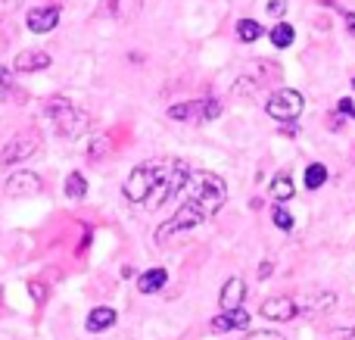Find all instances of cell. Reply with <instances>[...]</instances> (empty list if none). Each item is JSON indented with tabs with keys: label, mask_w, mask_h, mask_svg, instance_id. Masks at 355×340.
Listing matches in <instances>:
<instances>
[{
	"label": "cell",
	"mask_w": 355,
	"mask_h": 340,
	"mask_svg": "<svg viewBox=\"0 0 355 340\" xmlns=\"http://www.w3.org/2000/svg\"><path fill=\"white\" fill-rule=\"evenodd\" d=\"M184 194H187V203H193L209 222V219L225 206L227 185H225V178L215 172H193L187 181V187H184Z\"/></svg>",
	"instance_id": "1"
},
{
	"label": "cell",
	"mask_w": 355,
	"mask_h": 340,
	"mask_svg": "<svg viewBox=\"0 0 355 340\" xmlns=\"http://www.w3.org/2000/svg\"><path fill=\"white\" fill-rule=\"evenodd\" d=\"M168 169H172L168 160H147V162H141V166H135V172L128 175V181H125V187H122L125 197H128L131 203H147V200L159 191L162 181L168 178Z\"/></svg>",
	"instance_id": "2"
},
{
	"label": "cell",
	"mask_w": 355,
	"mask_h": 340,
	"mask_svg": "<svg viewBox=\"0 0 355 340\" xmlns=\"http://www.w3.org/2000/svg\"><path fill=\"white\" fill-rule=\"evenodd\" d=\"M44 116L53 122L56 135H62V137H81L91 128V116L85 110H78L69 97H50L44 103Z\"/></svg>",
	"instance_id": "3"
},
{
	"label": "cell",
	"mask_w": 355,
	"mask_h": 340,
	"mask_svg": "<svg viewBox=\"0 0 355 340\" xmlns=\"http://www.w3.org/2000/svg\"><path fill=\"white\" fill-rule=\"evenodd\" d=\"M44 150V137L37 128H28V131H19L16 137L3 144L0 150V169L3 166H19V162H28L31 156H37Z\"/></svg>",
	"instance_id": "4"
},
{
	"label": "cell",
	"mask_w": 355,
	"mask_h": 340,
	"mask_svg": "<svg viewBox=\"0 0 355 340\" xmlns=\"http://www.w3.org/2000/svg\"><path fill=\"white\" fill-rule=\"evenodd\" d=\"M306 110V97L293 87H277V91L268 94L265 100V112H268L275 122H296Z\"/></svg>",
	"instance_id": "5"
},
{
	"label": "cell",
	"mask_w": 355,
	"mask_h": 340,
	"mask_svg": "<svg viewBox=\"0 0 355 340\" xmlns=\"http://www.w3.org/2000/svg\"><path fill=\"white\" fill-rule=\"evenodd\" d=\"M206 222V216H202L200 210H196L193 203H187L184 200L181 206H178V212L168 222H162L159 228H156V244H166V241H172L175 235H184V231H193L196 225H202Z\"/></svg>",
	"instance_id": "6"
},
{
	"label": "cell",
	"mask_w": 355,
	"mask_h": 340,
	"mask_svg": "<svg viewBox=\"0 0 355 340\" xmlns=\"http://www.w3.org/2000/svg\"><path fill=\"white\" fill-rule=\"evenodd\" d=\"M281 78V66H275V62H268V60H259V62H252V69H246L243 75H240V81L234 85V94H259L262 87H268V85H275V81Z\"/></svg>",
	"instance_id": "7"
},
{
	"label": "cell",
	"mask_w": 355,
	"mask_h": 340,
	"mask_svg": "<svg viewBox=\"0 0 355 340\" xmlns=\"http://www.w3.org/2000/svg\"><path fill=\"white\" fill-rule=\"evenodd\" d=\"M41 175L28 172V169H19V172H12L10 178L3 181V194L6 197H35V194H41Z\"/></svg>",
	"instance_id": "8"
},
{
	"label": "cell",
	"mask_w": 355,
	"mask_h": 340,
	"mask_svg": "<svg viewBox=\"0 0 355 340\" xmlns=\"http://www.w3.org/2000/svg\"><path fill=\"white\" fill-rule=\"evenodd\" d=\"M259 312H262V318H268V322L284 325V322H293V318L300 316V303H296L293 297H268Z\"/></svg>",
	"instance_id": "9"
},
{
	"label": "cell",
	"mask_w": 355,
	"mask_h": 340,
	"mask_svg": "<svg viewBox=\"0 0 355 340\" xmlns=\"http://www.w3.org/2000/svg\"><path fill=\"white\" fill-rule=\"evenodd\" d=\"M25 25H28L35 35H47L60 25V6H31L25 12Z\"/></svg>",
	"instance_id": "10"
},
{
	"label": "cell",
	"mask_w": 355,
	"mask_h": 340,
	"mask_svg": "<svg viewBox=\"0 0 355 340\" xmlns=\"http://www.w3.org/2000/svg\"><path fill=\"white\" fill-rule=\"evenodd\" d=\"M209 325H212L215 334H227V331H243V328H250V312H246L243 306H240V309H221Z\"/></svg>",
	"instance_id": "11"
},
{
	"label": "cell",
	"mask_w": 355,
	"mask_h": 340,
	"mask_svg": "<svg viewBox=\"0 0 355 340\" xmlns=\"http://www.w3.org/2000/svg\"><path fill=\"white\" fill-rule=\"evenodd\" d=\"M50 66V53L47 50H22V53L12 60V69L19 75H31V72H41V69Z\"/></svg>",
	"instance_id": "12"
},
{
	"label": "cell",
	"mask_w": 355,
	"mask_h": 340,
	"mask_svg": "<svg viewBox=\"0 0 355 340\" xmlns=\"http://www.w3.org/2000/svg\"><path fill=\"white\" fill-rule=\"evenodd\" d=\"M243 300H246V281L240 278V275H234V278H227L225 287H221L218 303H221V309H240Z\"/></svg>",
	"instance_id": "13"
},
{
	"label": "cell",
	"mask_w": 355,
	"mask_h": 340,
	"mask_svg": "<svg viewBox=\"0 0 355 340\" xmlns=\"http://www.w3.org/2000/svg\"><path fill=\"white\" fill-rule=\"evenodd\" d=\"M97 12L110 19H131L141 12V0H103Z\"/></svg>",
	"instance_id": "14"
},
{
	"label": "cell",
	"mask_w": 355,
	"mask_h": 340,
	"mask_svg": "<svg viewBox=\"0 0 355 340\" xmlns=\"http://www.w3.org/2000/svg\"><path fill=\"white\" fill-rule=\"evenodd\" d=\"M296 303H300V316L302 312H327V309L337 306V294L334 291H318V294H312V297H306V300H296Z\"/></svg>",
	"instance_id": "15"
},
{
	"label": "cell",
	"mask_w": 355,
	"mask_h": 340,
	"mask_svg": "<svg viewBox=\"0 0 355 340\" xmlns=\"http://www.w3.org/2000/svg\"><path fill=\"white\" fill-rule=\"evenodd\" d=\"M87 331L91 334H100V331H110L116 325V309L112 306H97V309L87 312Z\"/></svg>",
	"instance_id": "16"
},
{
	"label": "cell",
	"mask_w": 355,
	"mask_h": 340,
	"mask_svg": "<svg viewBox=\"0 0 355 340\" xmlns=\"http://www.w3.org/2000/svg\"><path fill=\"white\" fill-rule=\"evenodd\" d=\"M166 281H168L166 269H147V272L137 275V291L141 294H156V291L166 287Z\"/></svg>",
	"instance_id": "17"
},
{
	"label": "cell",
	"mask_w": 355,
	"mask_h": 340,
	"mask_svg": "<svg viewBox=\"0 0 355 340\" xmlns=\"http://www.w3.org/2000/svg\"><path fill=\"white\" fill-rule=\"evenodd\" d=\"M168 119H175V122H200V112H196V100H184V103L168 106Z\"/></svg>",
	"instance_id": "18"
},
{
	"label": "cell",
	"mask_w": 355,
	"mask_h": 340,
	"mask_svg": "<svg viewBox=\"0 0 355 340\" xmlns=\"http://www.w3.org/2000/svg\"><path fill=\"white\" fill-rule=\"evenodd\" d=\"M0 100H12V103H22L25 100L22 87H16V81L10 78V72L3 66H0Z\"/></svg>",
	"instance_id": "19"
},
{
	"label": "cell",
	"mask_w": 355,
	"mask_h": 340,
	"mask_svg": "<svg viewBox=\"0 0 355 340\" xmlns=\"http://www.w3.org/2000/svg\"><path fill=\"white\" fill-rule=\"evenodd\" d=\"M271 44H275L277 50H287L290 44H293V37H296V31H293V25L290 22H277L275 28H271Z\"/></svg>",
	"instance_id": "20"
},
{
	"label": "cell",
	"mask_w": 355,
	"mask_h": 340,
	"mask_svg": "<svg viewBox=\"0 0 355 340\" xmlns=\"http://www.w3.org/2000/svg\"><path fill=\"white\" fill-rule=\"evenodd\" d=\"M296 187L293 181H290V175H277L275 181H271V197L277 200V203H287V200H293Z\"/></svg>",
	"instance_id": "21"
},
{
	"label": "cell",
	"mask_w": 355,
	"mask_h": 340,
	"mask_svg": "<svg viewBox=\"0 0 355 340\" xmlns=\"http://www.w3.org/2000/svg\"><path fill=\"white\" fill-rule=\"evenodd\" d=\"M225 103L218 97H206V100H196V112H200V122H212V119L221 116Z\"/></svg>",
	"instance_id": "22"
},
{
	"label": "cell",
	"mask_w": 355,
	"mask_h": 340,
	"mask_svg": "<svg viewBox=\"0 0 355 340\" xmlns=\"http://www.w3.org/2000/svg\"><path fill=\"white\" fill-rule=\"evenodd\" d=\"M262 35H265V28L256 22V19H240V22H237V37H240V41L252 44V41H259Z\"/></svg>",
	"instance_id": "23"
},
{
	"label": "cell",
	"mask_w": 355,
	"mask_h": 340,
	"mask_svg": "<svg viewBox=\"0 0 355 340\" xmlns=\"http://www.w3.org/2000/svg\"><path fill=\"white\" fill-rule=\"evenodd\" d=\"M327 185V166L324 162H312V166L306 169V187L309 191H318V187Z\"/></svg>",
	"instance_id": "24"
},
{
	"label": "cell",
	"mask_w": 355,
	"mask_h": 340,
	"mask_svg": "<svg viewBox=\"0 0 355 340\" xmlns=\"http://www.w3.org/2000/svg\"><path fill=\"white\" fill-rule=\"evenodd\" d=\"M85 194H87V178L81 172H72L66 178V197L69 200H85Z\"/></svg>",
	"instance_id": "25"
},
{
	"label": "cell",
	"mask_w": 355,
	"mask_h": 340,
	"mask_svg": "<svg viewBox=\"0 0 355 340\" xmlns=\"http://www.w3.org/2000/svg\"><path fill=\"white\" fill-rule=\"evenodd\" d=\"M271 222H275L281 231H293V225H296L293 216L287 212V206H284V203H275V206H271Z\"/></svg>",
	"instance_id": "26"
},
{
	"label": "cell",
	"mask_w": 355,
	"mask_h": 340,
	"mask_svg": "<svg viewBox=\"0 0 355 340\" xmlns=\"http://www.w3.org/2000/svg\"><path fill=\"white\" fill-rule=\"evenodd\" d=\"M28 297L35 300V303H47L50 287L44 284V281H28Z\"/></svg>",
	"instance_id": "27"
},
{
	"label": "cell",
	"mask_w": 355,
	"mask_h": 340,
	"mask_svg": "<svg viewBox=\"0 0 355 340\" xmlns=\"http://www.w3.org/2000/svg\"><path fill=\"white\" fill-rule=\"evenodd\" d=\"M243 340H287V337L277 334V331H250Z\"/></svg>",
	"instance_id": "28"
},
{
	"label": "cell",
	"mask_w": 355,
	"mask_h": 340,
	"mask_svg": "<svg viewBox=\"0 0 355 340\" xmlns=\"http://www.w3.org/2000/svg\"><path fill=\"white\" fill-rule=\"evenodd\" d=\"M327 340H355V325H352V328H337V331H327Z\"/></svg>",
	"instance_id": "29"
},
{
	"label": "cell",
	"mask_w": 355,
	"mask_h": 340,
	"mask_svg": "<svg viewBox=\"0 0 355 340\" xmlns=\"http://www.w3.org/2000/svg\"><path fill=\"white\" fill-rule=\"evenodd\" d=\"M337 110H340V116H352V119H355V103H352V97H343V100H340Z\"/></svg>",
	"instance_id": "30"
},
{
	"label": "cell",
	"mask_w": 355,
	"mask_h": 340,
	"mask_svg": "<svg viewBox=\"0 0 355 340\" xmlns=\"http://www.w3.org/2000/svg\"><path fill=\"white\" fill-rule=\"evenodd\" d=\"M268 12H271V16H284V12H287V0H271V3H268Z\"/></svg>",
	"instance_id": "31"
},
{
	"label": "cell",
	"mask_w": 355,
	"mask_h": 340,
	"mask_svg": "<svg viewBox=\"0 0 355 340\" xmlns=\"http://www.w3.org/2000/svg\"><path fill=\"white\" fill-rule=\"evenodd\" d=\"M271 269H275V266H271V262H262V266H259V278H271Z\"/></svg>",
	"instance_id": "32"
},
{
	"label": "cell",
	"mask_w": 355,
	"mask_h": 340,
	"mask_svg": "<svg viewBox=\"0 0 355 340\" xmlns=\"http://www.w3.org/2000/svg\"><path fill=\"white\" fill-rule=\"evenodd\" d=\"M346 28H349V35H355V12H346Z\"/></svg>",
	"instance_id": "33"
},
{
	"label": "cell",
	"mask_w": 355,
	"mask_h": 340,
	"mask_svg": "<svg viewBox=\"0 0 355 340\" xmlns=\"http://www.w3.org/2000/svg\"><path fill=\"white\" fill-rule=\"evenodd\" d=\"M122 278H125V281H128V278H135V269H131V266H125V269H122Z\"/></svg>",
	"instance_id": "34"
},
{
	"label": "cell",
	"mask_w": 355,
	"mask_h": 340,
	"mask_svg": "<svg viewBox=\"0 0 355 340\" xmlns=\"http://www.w3.org/2000/svg\"><path fill=\"white\" fill-rule=\"evenodd\" d=\"M352 87H355V78H352Z\"/></svg>",
	"instance_id": "35"
}]
</instances>
